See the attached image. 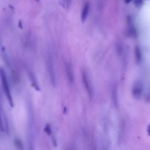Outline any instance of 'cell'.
<instances>
[{
    "mask_svg": "<svg viewBox=\"0 0 150 150\" xmlns=\"http://www.w3.org/2000/svg\"><path fill=\"white\" fill-rule=\"evenodd\" d=\"M0 76H1L2 86H3V88L4 91L5 93L7 98L8 100L9 104L11 105V107H13L12 99V96H11L10 89V87H9L8 83V81H7V76H6L5 73L3 69H1V70H0Z\"/></svg>",
    "mask_w": 150,
    "mask_h": 150,
    "instance_id": "obj_1",
    "label": "cell"
},
{
    "mask_svg": "<svg viewBox=\"0 0 150 150\" xmlns=\"http://www.w3.org/2000/svg\"><path fill=\"white\" fill-rule=\"evenodd\" d=\"M47 65H48V72H49V79H50V82L53 86H55L56 84L55 73V70H54L53 57H52V54L50 52H49V53H48Z\"/></svg>",
    "mask_w": 150,
    "mask_h": 150,
    "instance_id": "obj_2",
    "label": "cell"
},
{
    "mask_svg": "<svg viewBox=\"0 0 150 150\" xmlns=\"http://www.w3.org/2000/svg\"><path fill=\"white\" fill-rule=\"evenodd\" d=\"M143 91L142 83L140 80H137L133 84L132 87V94L134 98L139 99L141 96Z\"/></svg>",
    "mask_w": 150,
    "mask_h": 150,
    "instance_id": "obj_3",
    "label": "cell"
},
{
    "mask_svg": "<svg viewBox=\"0 0 150 150\" xmlns=\"http://www.w3.org/2000/svg\"><path fill=\"white\" fill-rule=\"evenodd\" d=\"M82 80L86 90L88 93L90 99H91L93 97V90L90 82L87 76V74L85 70H83L82 72Z\"/></svg>",
    "mask_w": 150,
    "mask_h": 150,
    "instance_id": "obj_4",
    "label": "cell"
},
{
    "mask_svg": "<svg viewBox=\"0 0 150 150\" xmlns=\"http://www.w3.org/2000/svg\"><path fill=\"white\" fill-rule=\"evenodd\" d=\"M65 70L68 79L70 83H72L74 80V74L73 68L70 63H66L65 65Z\"/></svg>",
    "mask_w": 150,
    "mask_h": 150,
    "instance_id": "obj_5",
    "label": "cell"
},
{
    "mask_svg": "<svg viewBox=\"0 0 150 150\" xmlns=\"http://www.w3.org/2000/svg\"><path fill=\"white\" fill-rule=\"evenodd\" d=\"M89 8H90V4L88 2L85 3L83 10H82V15H81V20L82 22H84L86 18L88 16L89 14Z\"/></svg>",
    "mask_w": 150,
    "mask_h": 150,
    "instance_id": "obj_6",
    "label": "cell"
},
{
    "mask_svg": "<svg viewBox=\"0 0 150 150\" xmlns=\"http://www.w3.org/2000/svg\"><path fill=\"white\" fill-rule=\"evenodd\" d=\"M1 130L3 132H8V125L5 116L4 115L3 110H1Z\"/></svg>",
    "mask_w": 150,
    "mask_h": 150,
    "instance_id": "obj_7",
    "label": "cell"
},
{
    "mask_svg": "<svg viewBox=\"0 0 150 150\" xmlns=\"http://www.w3.org/2000/svg\"><path fill=\"white\" fill-rule=\"evenodd\" d=\"M135 58H136V62L139 63L141 62V60H142V52H141V50L139 46H136L135 48Z\"/></svg>",
    "mask_w": 150,
    "mask_h": 150,
    "instance_id": "obj_8",
    "label": "cell"
},
{
    "mask_svg": "<svg viewBox=\"0 0 150 150\" xmlns=\"http://www.w3.org/2000/svg\"><path fill=\"white\" fill-rule=\"evenodd\" d=\"M72 3V0H59L60 4L65 8L70 7Z\"/></svg>",
    "mask_w": 150,
    "mask_h": 150,
    "instance_id": "obj_9",
    "label": "cell"
},
{
    "mask_svg": "<svg viewBox=\"0 0 150 150\" xmlns=\"http://www.w3.org/2000/svg\"><path fill=\"white\" fill-rule=\"evenodd\" d=\"M29 76H30V78H31V80L32 82V85L34 86V87L36 89V90H40L39 87H38V85H37V83H36V80L35 79V78L33 76V75L32 74V73L29 71Z\"/></svg>",
    "mask_w": 150,
    "mask_h": 150,
    "instance_id": "obj_10",
    "label": "cell"
},
{
    "mask_svg": "<svg viewBox=\"0 0 150 150\" xmlns=\"http://www.w3.org/2000/svg\"><path fill=\"white\" fill-rule=\"evenodd\" d=\"M117 89L115 88L112 91V98H113V102L115 104H117Z\"/></svg>",
    "mask_w": 150,
    "mask_h": 150,
    "instance_id": "obj_11",
    "label": "cell"
},
{
    "mask_svg": "<svg viewBox=\"0 0 150 150\" xmlns=\"http://www.w3.org/2000/svg\"><path fill=\"white\" fill-rule=\"evenodd\" d=\"M14 143L15 146L18 148V149H22V144L21 141L19 139H15L14 141Z\"/></svg>",
    "mask_w": 150,
    "mask_h": 150,
    "instance_id": "obj_12",
    "label": "cell"
},
{
    "mask_svg": "<svg viewBox=\"0 0 150 150\" xmlns=\"http://www.w3.org/2000/svg\"><path fill=\"white\" fill-rule=\"evenodd\" d=\"M44 130L46 132V133L47 134H48L49 136H50L51 133H52V130H51V127H50V125L49 124H47L46 125H45V127L44 128Z\"/></svg>",
    "mask_w": 150,
    "mask_h": 150,
    "instance_id": "obj_13",
    "label": "cell"
},
{
    "mask_svg": "<svg viewBox=\"0 0 150 150\" xmlns=\"http://www.w3.org/2000/svg\"><path fill=\"white\" fill-rule=\"evenodd\" d=\"M143 2V0H134V4L137 7H140Z\"/></svg>",
    "mask_w": 150,
    "mask_h": 150,
    "instance_id": "obj_14",
    "label": "cell"
},
{
    "mask_svg": "<svg viewBox=\"0 0 150 150\" xmlns=\"http://www.w3.org/2000/svg\"><path fill=\"white\" fill-rule=\"evenodd\" d=\"M147 133H148V134L149 136H150V124L148 125V128H147Z\"/></svg>",
    "mask_w": 150,
    "mask_h": 150,
    "instance_id": "obj_15",
    "label": "cell"
},
{
    "mask_svg": "<svg viewBox=\"0 0 150 150\" xmlns=\"http://www.w3.org/2000/svg\"><path fill=\"white\" fill-rule=\"evenodd\" d=\"M131 1H132V0H125V2L126 4H128V3H130Z\"/></svg>",
    "mask_w": 150,
    "mask_h": 150,
    "instance_id": "obj_16",
    "label": "cell"
},
{
    "mask_svg": "<svg viewBox=\"0 0 150 150\" xmlns=\"http://www.w3.org/2000/svg\"><path fill=\"white\" fill-rule=\"evenodd\" d=\"M35 1H39V0H35Z\"/></svg>",
    "mask_w": 150,
    "mask_h": 150,
    "instance_id": "obj_17",
    "label": "cell"
}]
</instances>
